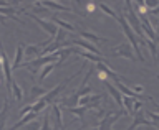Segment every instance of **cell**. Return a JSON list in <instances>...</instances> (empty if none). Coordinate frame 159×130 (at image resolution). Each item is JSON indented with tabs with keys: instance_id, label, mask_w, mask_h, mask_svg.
<instances>
[{
	"instance_id": "obj_26",
	"label": "cell",
	"mask_w": 159,
	"mask_h": 130,
	"mask_svg": "<svg viewBox=\"0 0 159 130\" xmlns=\"http://www.w3.org/2000/svg\"><path fill=\"white\" fill-rule=\"evenodd\" d=\"M23 130H40V122L33 120L32 124H27V125L23 127Z\"/></svg>"
},
{
	"instance_id": "obj_5",
	"label": "cell",
	"mask_w": 159,
	"mask_h": 130,
	"mask_svg": "<svg viewBox=\"0 0 159 130\" xmlns=\"http://www.w3.org/2000/svg\"><path fill=\"white\" fill-rule=\"evenodd\" d=\"M113 56H123V58H128V59H136V54H134L133 51V48L129 46V44L126 43H123V44H119V46H116L113 49Z\"/></svg>"
},
{
	"instance_id": "obj_27",
	"label": "cell",
	"mask_w": 159,
	"mask_h": 130,
	"mask_svg": "<svg viewBox=\"0 0 159 130\" xmlns=\"http://www.w3.org/2000/svg\"><path fill=\"white\" fill-rule=\"evenodd\" d=\"M86 8H88V12H93V10H94V3H86Z\"/></svg>"
},
{
	"instance_id": "obj_29",
	"label": "cell",
	"mask_w": 159,
	"mask_h": 130,
	"mask_svg": "<svg viewBox=\"0 0 159 130\" xmlns=\"http://www.w3.org/2000/svg\"><path fill=\"white\" fill-rule=\"evenodd\" d=\"M5 20H7V18H5L3 15H0V23H5Z\"/></svg>"
},
{
	"instance_id": "obj_19",
	"label": "cell",
	"mask_w": 159,
	"mask_h": 130,
	"mask_svg": "<svg viewBox=\"0 0 159 130\" xmlns=\"http://www.w3.org/2000/svg\"><path fill=\"white\" fill-rule=\"evenodd\" d=\"M78 54H80V56H83V58H86V59H89V61H93V63H103L104 61L103 56H96V54L88 53V51H80Z\"/></svg>"
},
{
	"instance_id": "obj_2",
	"label": "cell",
	"mask_w": 159,
	"mask_h": 130,
	"mask_svg": "<svg viewBox=\"0 0 159 130\" xmlns=\"http://www.w3.org/2000/svg\"><path fill=\"white\" fill-rule=\"evenodd\" d=\"M124 5H126V10L123 12V17L126 18L128 25L131 27V30H134V33H136V36H138V38H141V40H146L148 36L144 35V31L141 30V23H139V18H138L136 12L133 10V5H131V2H126Z\"/></svg>"
},
{
	"instance_id": "obj_6",
	"label": "cell",
	"mask_w": 159,
	"mask_h": 130,
	"mask_svg": "<svg viewBox=\"0 0 159 130\" xmlns=\"http://www.w3.org/2000/svg\"><path fill=\"white\" fill-rule=\"evenodd\" d=\"M133 117H134V120H133V124H131V125H129L126 130H136V127H138V125H149V127H156V124L151 122L149 119H146V114H143V112H136Z\"/></svg>"
},
{
	"instance_id": "obj_20",
	"label": "cell",
	"mask_w": 159,
	"mask_h": 130,
	"mask_svg": "<svg viewBox=\"0 0 159 130\" xmlns=\"http://www.w3.org/2000/svg\"><path fill=\"white\" fill-rule=\"evenodd\" d=\"M52 22H53V23H57V25H60V27L65 28V30H68V31H76V28H75L73 25H70V23H66V22H63V20H61V18H58L57 15H55V17L52 18Z\"/></svg>"
},
{
	"instance_id": "obj_10",
	"label": "cell",
	"mask_w": 159,
	"mask_h": 130,
	"mask_svg": "<svg viewBox=\"0 0 159 130\" xmlns=\"http://www.w3.org/2000/svg\"><path fill=\"white\" fill-rule=\"evenodd\" d=\"M73 43L75 44H78L80 48H84V49H88L89 53H93V54H96V56H103L101 54V51L94 46V44H91V43H88L86 40H73Z\"/></svg>"
},
{
	"instance_id": "obj_9",
	"label": "cell",
	"mask_w": 159,
	"mask_h": 130,
	"mask_svg": "<svg viewBox=\"0 0 159 130\" xmlns=\"http://www.w3.org/2000/svg\"><path fill=\"white\" fill-rule=\"evenodd\" d=\"M121 115H123L121 112H116V114H111V117L103 119L101 124H99V127H98V130H111V125H113V124L116 122Z\"/></svg>"
},
{
	"instance_id": "obj_7",
	"label": "cell",
	"mask_w": 159,
	"mask_h": 130,
	"mask_svg": "<svg viewBox=\"0 0 159 130\" xmlns=\"http://www.w3.org/2000/svg\"><path fill=\"white\" fill-rule=\"evenodd\" d=\"M139 23H141V30H144L148 35L149 40H152L154 43H157V35L156 31H154V28L151 27V23H149V18L146 17V15H141V18H139Z\"/></svg>"
},
{
	"instance_id": "obj_12",
	"label": "cell",
	"mask_w": 159,
	"mask_h": 130,
	"mask_svg": "<svg viewBox=\"0 0 159 130\" xmlns=\"http://www.w3.org/2000/svg\"><path fill=\"white\" fill-rule=\"evenodd\" d=\"M52 112H53V115H55V128H63L61 109H60L58 104H53V106H52Z\"/></svg>"
},
{
	"instance_id": "obj_16",
	"label": "cell",
	"mask_w": 159,
	"mask_h": 130,
	"mask_svg": "<svg viewBox=\"0 0 159 130\" xmlns=\"http://www.w3.org/2000/svg\"><path fill=\"white\" fill-rule=\"evenodd\" d=\"M42 5H45V7H48V8H53V10H60V12H71L66 5L58 3V2H42Z\"/></svg>"
},
{
	"instance_id": "obj_31",
	"label": "cell",
	"mask_w": 159,
	"mask_h": 130,
	"mask_svg": "<svg viewBox=\"0 0 159 130\" xmlns=\"http://www.w3.org/2000/svg\"><path fill=\"white\" fill-rule=\"evenodd\" d=\"M0 84H2V81H0Z\"/></svg>"
},
{
	"instance_id": "obj_3",
	"label": "cell",
	"mask_w": 159,
	"mask_h": 130,
	"mask_svg": "<svg viewBox=\"0 0 159 130\" xmlns=\"http://www.w3.org/2000/svg\"><path fill=\"white\" fill-rule=\"evenodd\" d=\"M25 13H27L30 18H33L35 22H37V23H38L40 27H42V28H43L45 31H47V33H48V35H50V36H52V38H53V36H57L58 30H57V25H53V22H47V20H43V18L37 17V15H33L32 12H25Z\"/></svg>"
},
{
	"instance_id": "obj_1",
	"label": "cell",
	"mask_w": 159,
	"mask_h": 130,
	"mask_svg": "<svg viewBox=\"0 0 159 130\" xmlns=\"http://www.w3.org/2000/svg\"><path fill=\"white\" fill-rule=\"evenodd\" d=\"M81 71H83V68L80 69L78 73H75L73 76H70V78H66V79H65V81H63L61 84H58V86L55 87L53 91H50V92H47V94H45L43 97H40V99H38V101L35 102V104H32V109H33V112H37V114H38L40 111H43V109H45V107H47V106H48L50 102L53 101V97H57L58 94L61 92L63 89H65V87H66V86H68L70 82L73 81V78H76V76H80V74H81Z\"/></svg>"
},
{
	"instance_id": "obj_21",
	"label": "cell",
	"mask_w": 159,
	"mask_h": 130,
	"mask_svg": "<svg viewBox=\"0 0 159 130\" xmlns=\"http://www.w3.org/2000/svg\"><path fill=\"white\" fill-rule=\"evenodd\" d=\"M65 111H66L68 114H73V115L83 117L84 112H86V107H84V106H80V107H65Z\"/></svg>"
},
{
	"instance_id": "obj_28",
	"label": "cell",
	"mask_w": 159,
	"mask_h": 130,
	"mask_svg": "<svg viewBox=\"0 0 159 130\" xmlns=\"http://www.w3.org/2000/svg\"><path fill=\"white\" fill-rule=\"evenodd\" d=\"M134 92H136V94H141V92H143V86H136V87H134Z\"/></svg>"
},
{
	"instance_id": "obj_22",
	"label": "cell",
	"mask_w": 159,
	"mask_h": 130,
	"mask_svg": "<svg viewBox=\"0 0 159 130\" xmlns=\"http://www.w3.org/2000/svg\"><path fill=\"white\" fill-rule=\"evenodd\" d=\"M30 96H32V99H40V97H43L45 94H47V89H43V87H38V86H33L32 89H30Z\"/></svg>"
},
{
	"instance_id": "obj_4",
	"label": "cell",
	"mask_w": 159,
	"mask_h": 130,
	"mask_svg": "<svg viewBox=\"0 0 159 130\" xmlns=\"http://www.w3.org/2000/svg\"><path fill=\"white\" fill-rule=\"evenodd\" d=\"M104 86H106V89L109 91V94L113 96V99L118 102V106H119V111H121V114H123V115H128L126 111H124V106H123V96H121V92L118 91V87H116V86H113V84L109 82V81H104Z\"/></svg>"
},
{
	"instance_id": "obj_17",
	"label": "cell",
	"mask_w": 159,
	"mask_h": 130,
	"mask_svg": "<svg viewBox=\"0 0 159 130\" xmlns=\"http://www.w3.org/2000/svg\"><path fill=\"white\" fill-rule=\"evenodd\" d=\"M80 35H81L83 38L89 40V41H91V44H93V43H101V41H106L104 38L98 36V35H94V33H91V31H80Z\"/></svg>"
},
{
	"instance_id": "obj_15",
	"label": "cell",
	"mask_w": 159,
	"mask_h": 130,
	"mask_svg": "<svg viewBox=\"0 0 159 130\" xmlns=\"http://www.w3.org/2000/svg\"><path fill=\"white\" fill-rule=\"evenodd\" d=\"M8 99H5L3 102V109L0 112V130H5V120H7V115H8Z\"/></svg>"
},
{
	"instance_id": "obj_14",
	"label": "cell",
	"mask_w": 159,
	"mask_h": 130,
	"mask_svg": "<svg viewBox=\"0 0 159 130\" xmlns=\"http://www.w3.org/2000/svg\"><path fill=\"white\" fill-rule=\"evenodd\" d=\"M23 54H25V46H23V44H18L17 54H15V61H13V64H12V69H18V68H20V61H22Z\"/></svg>"
},
{
	"instance_id": "obj_8",
	"label": "cell",
	"mask_w": 159,
	"mask_h": 130,
	"mask_svg": "<svg viewBox=\"0 0 159 130\" xmlns=\"http://www.w3.org/2000/svg\"><path fill=\"white\" fill-rule=\"evenodd\" d=\"M96 68H98L103 74H106V78H113L114 81H119V79H123V76H119L118 73H114L113 69H109V68H108L106 61H103V63H96Z\"/></svg>"
},
{
	"instance_id": "obj_11",
	"label": "cell",
	"mask_w": 159,
	"mask_h": 130,
	"mask_svg": "<svg viewBox=\"0 0 159 130\" xmlns=\"http://www.w3.org/2000/svg\"><path fill=\"white\" fill-rule=\"evenodd\" d=\"M42 51H43V48L40 46V44H28V46H25V54H27V58H30V56L40 58L42 56Z\"/></svg>"
},
{
	"instance_id": "obj_30",
	"label": "cell",
	"mask_w": 159,
	"mask_h": 130,
	"mask_svg": "<svg viewBox=\"0 0 159 130\" xmlns=\"http://www.w3.org/2000/svg\"><path fill=\"white\" fill-rule=\"evenodd\" d=\"M152 104H154V107H156V111L159 112V104H157V102H152Z\"/></svg>"
},
{
	"instance_id": "obj_18",
	"label": "cell",
	"mask_w": 159,
	"mask_h": 130,
	"mask_svg": "<svg viewBox=\"0 0 159 130\" xmlns=\"http://www.w3.org/2000/svg\"><path fill=\"white\" fill-rule=\"evenodd\" d=\"M12 92H13V97H15V101L17 102H22V99H23V92H22V87L17 84V81H12Z\"/></svg>"
},
{
	"instance_id": "obj_25",
	"label": "cell",
	"mask_w": 159,
	"mask_h": 130,
	"mask_svg": "<svg viewBox=\"0 0 159 130\" xmlns=\"http://www.w3.org/2000/svg\"><path fill=\"white\" fill-rule=\"evenodd\" d=\"M98 7H99V8H101V10H103V12H104V13H108V15H109V17H113L114 20H118V15H116V13H114V12H113V10H111V8H109V7H106V5H104V3H98Z\"/></svg>"
},
{
	"instance_id": "obj_13",
	"label": "cell",
	"mask_w": 159,
	"mask_h": 130,
	"mask_svg": "<svg viewBox=\"0 0 159 130\" xmlns=\"http://www.w3.org/2000/svg\"><path fill=\"white\" fill-rule=\"evenodd\" d=\"M37 115H38L37 112H30V114H27V117L23 115V117L20 119V120H18L17 124H13V125H12V128H10V130H17L18 127H23L25 124H28L30 120H35V119H37Z\"/></svg>"
},
{
	"instance_id": "obj_23",
	"label": "cell",
	"mask_w": 159,
	"mask_h": 130,
	"mask_svg": "<svg viewBox=\"0 0 159 130\" xmlns=\"http://www.w3.org/2000/svg\"><path fill=\"white\" fill-rule=\"evenodd\" d=\"M144 43L148 44L149 51H151V54H152V59L156 61V59H157V48H156V43H154L152 40H149V38H146V40H144Z\"/></svg>"
},
{
	"instance_id": "obj_24",
	"label": "cell",
	"mask_w": 159,
	"mask_h": 130,
	"mask_svg": "<svg viewBox=\"0 0 159 130\" xmlns=\"http://www.w3.org/2000/svg\"><path fill=\"white\" fill-rule=\"evenodd\" d=\"M55 66H57V64H47V66L42 69V73H40V78H38V79H40V82H43V81H45V78H47L48 74L53 71V68H55Z\"/></svg>"
}]
</instances>
